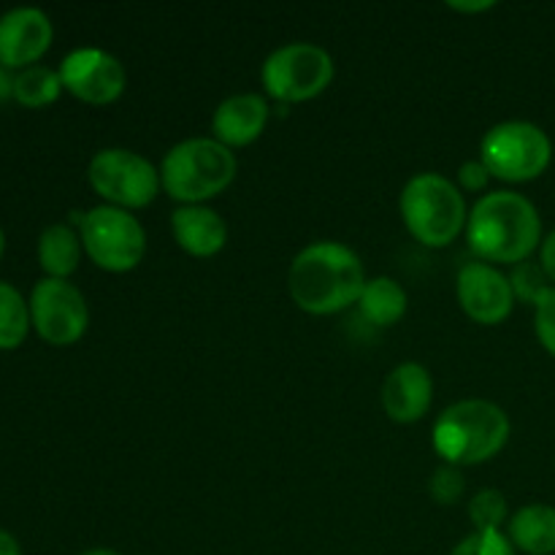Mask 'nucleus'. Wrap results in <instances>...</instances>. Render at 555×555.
<instances>
[{
  "instance_id": "f257e3e1",
  "label": "nucleus",
  "mask_w": 555,
  "mask_h": 555,
  "mask_svg": "<svg viewBox=\"0 0 555 555\" xmlns=\"http://www.w3.org/2000/svg\"><path fill=\"white\" fill-rule=\"evenodd\" d=\"M464 233L477 260L491 266H518L531 260L545 238L537 206L515 190L480 195L469 209Z\"/></svg>"
},
{
  "instance_id": "f03ea898",
  "label": "nucleus",
  "mask_w": 555,
  "mask_h": 555,
  "mask_svg": "<svg viewBox=\"0 0 555 555\" xmlns=\"http://www.w3.org/2000/svg\"><path fill=\"white\" fill-rule=\"evenodd\" d=\"M366 269L350 247L339 242H314L293 258L287 271V291L301 312L328 318L358 307Z\"/></svg>"
},
{
  "instance_id": "7ed1b4c3",
  "label": "nucleus",
  "mask_w": 555,
  "mask_h": 555,
  "mask_svg": "<svg viewBox=\"0 0 555 555\" xmlns=\"http://www.w3.org/2000/svg\"><path fill=\"white\" fill-rule=\"evenodd\" d=\"M509 417L488 399H464L450 404L434 423L431 442L450 466H477L496 459L509 442Z\"/></svg>"
},
{
  "instance_id": "20e7f679",
  "label": "nucleus",
  "mask_w": 555,
  "mask_h": 555,
  "mask_svg": "<svg viewBox=\"0 0 555 555\" xmlns=\"http://www.w3.org/2000/svg\"><path fill=\"white\" fill-rule=\"evenodd\" d=\"M236 171L233 150L217 139H188L163 157L160 184L182 206H204L236 182Z\"/></svg>"
},
{
  "instance_id": "39448f33",
  "label": "nucleus",
  "mask_w": 555,
  "mask_h": 555,
  "mask_svg": "<svg viewBox=\"0 0 555 555\" xmlns=\"http://www.w3.org/2000/svg\"><path fill=\"white\" fill-rule=\"evenodd\" d=\"M399 211L412 238L431 249L450 247L466 231L469 220L466 198L459 184L437 171L417 173L404 184Z\"/></svg>"
},
{
  "instance_id": "423d86ee",
  "label": "nucleus",
  "mask_w": 555,
  "mask_h": 555,
  "mask_svg": "<svg viewBox=\"0 0 555 555\" xmlns=\"http://www.w3.org/2000/svg\"><path fill=\"white\" fill-rule=\"evenodd\" d=\"M480 160L493 179L509 184L534 182L553 160V141L529 119H507L482 135Z\"/></svg>"
},
{
  "instance_id": "0eeeda50",
  "label": "nucleus",
  "mask_w": 555,
  "mask_h": 555,
  "mask_svg": "<svg viewBox=\"0 0 555 555\" xmlns=\"http://www.w3.org/2000/svg\"><path fill=\"white\" fill-rule=\"evenodd\" d=\"M85 255L108 274H128L144 260L146 233L133 211L117 206H95L79 220Z\"/></svg>"
},
{
  "instance_id": "6e6552de",
  "label": "nucleus",
  "mask_w": 555,
  "mask_h": 555,
  "mask_svg": "<svg viewBox=\"0 0 555 555\" xmlns=\"http://www.w3.org/2000/svg\"><path fill=\"white\" fill-rule=\"evenodd\" d=\"M87 182L106 201V206L135 211L150 206L163 190L160 168L152 166L144 155L122 146H108L92 155L87 166Z\"/></svg>"
},
{
  "instance_id": "1a4fd4ad",
  "label": "nucleus",
  "mask_w": 555,
  "mask_h": 555,
  "mask_svg": "<svg viewBox=\"0 0 555 555\" xmlns=\"http://www.w3.org/2000/svg\"><path fill=\"white\" fill-rule=\"evenodd\" d=\"M260 81L266 95L280 103L312 101L323 95L334 81V60L318 43H285L266 57Z\"/></svg>"
},
{
  "instance_id": "9d476101",
  "label": "nucleus",
  "mask_w": 555,
  "mask_h": 555,
  "mask_svg": "<svg viewBox=\"0 0 555 555\" xmlns=\"http://www.w3.org/2000/svg\"><path fill=\"white\" fill-rule=\"evenodd\" d=\"M33 331L52 347H70L90 328V307L68 280L43 276L30 293Z\"/></svg>"
},
{
  "instance_id": "9b49d317",
  "label": "nucleus",
  "mask_w": 555,
  "mask_h": 555,
  "mask_svg": "<svg viewBox=\"0 0 555 555\" xmlns=\"http://www.w3.org/2000/svg\"><path fill=\"white\" fill-rule=\"evenodd\" d=\"M63 90L87 106H108L119 101L128 85L125 65L114 54L95 47L74 49L60 63Z\"/></svg>"
},
{
  "instance_id": "f8f14e48",
  "label": "nucleus",
  "mask_w": 555,
  "mask_h": 555,
  "mask_svg": "<svg viewBox=\"0 0 555 555\" xmlns=\"http://www.w3.org/2000/svg\"><path fill=\"white\" fill-rule=\"evenodd\" d=\"M455 296L466 318L477 325H499L513 314L515 293L509 276L502 274L496 266L472 260L461 266L455 280Z\"/></svg>"
},
{
  "instance_id": "ddd939ff",
  "label": "nucleus",
  "mask_w": 555,
  "mask_h": 555,
  "mask_svg": "<svg viewBox=\"0 0 555 555\" xmlns=\"http://www.w3.org/2000/svg\"><path fill=\"white\" fill-rule=\"evenodd\" d=\"M54 38L52 20L41 9H11L0 16V65L9 70H25L38 65Z\"/></svg>"
},
{
  "instance_id": "4468645a",
  "label": "nucleus",
  "mask_w": 555,
  "mask_h": 555,
  "mask_svg": "<svg viewBox=\"0 0 555 555\" xmlns=\"http://www.w3.org/2000/svg\"><path fill=\"white\" fill-rule=\"evenodd\" d=\"M434 401V379L428 369L417 361H404L385 377L379 390L383 412L393 423L410 426L426 417Z\"/></svg>"
},
{
  "instance_id": "2eb2a0df",
  "label": "nucleus",
  "mask_w": 555,
  "mask_h": 555,
  "mask_svg": "<svg viewBox=\"0 0 555 555\" xmlns=\"http://www.w3.org/2000/svg\"><path fill=\"white\" fill-rule=\"evenodd\" d=\"M269 101L258 92H238L225 98L211 117V139L228 150H242L258 141L269 125Z\"/></svg>"
},
{
  "instance_id": "dca6fc26",
  "label": "nucleus",
  "mask_w": 555,
  "mask_h": 555,
  "mask_svg": "<svg viewBox=\"0 0 555 555\" xmlns=\"http://www.w3.org/2000/svg\"><path fill=\"white\" fill-rule=\"evenodd\" d=\"M171 233L190 258H215L228 244V225L209 206H179L171 215Z\"/></svg>"
},
{
  "instance_id": "f3484780",
  "label": "nucleus",
  "mask_w": 555,
  "mask_h": 555,
  "mask_svg": "<svg viewBox=\"0 0 555 555\" xmlns=\"http://www.w3.org/2000/svg\"><path fill=\"white\" fill-rule=\"evenodd\" d=\"M507 537L515 551L526 555L555 553V507L551 504H526L509 515Z\"/></svg>"
},
{
  "instance_id": "a211bd4d",
  "label": "nucleus",
  "mask_w": 555,
  "mask_h": 555,
  "mask_svg": "<svg viewBox=\"0 0 555 555\" xmlns=\"http://www.w3.org/2000/svg\"><path fill=\"white\" fill-rule=\"evenodd\" d=\"M81 253L85 247H81L79 231L65 222L43 228V233L38 236V266L49 280H68L79 269Z\"/></svg>"
},
{
  "instance_id": "6ab92c4d",
  "label": "nucleus",
  "mask_w": 555,
  "mask_h": 555,
  "mask_svg": "<svg viewBox=\"0 0 555 555\" xmlns=\"http://www.w3.org/2000/svg\"><path fill=\"white\" fill-rule=\"evenodd\" d=\"M358 309L372 325L390 328V325L404 320L406 309H410V296L393 276H374L363 287L361 298H358Z\"/></svg>"
},
{
  "instance_id": "aec40b11",
  "label": "nucleus",
  "mask_w": 555,
  "mask_h": 555,
  "mask_svg": "<svg viewBox=\"0 0 555 555\" xmlns=\"http://www.w3.org/2000/svg\"><path fill=\"white\" fill-rule=\"evenodd\" d=\"M30 328V301L11 282H0V350L11 352L25 345Z\"/></svg>"
},
{
  "instance_id": "412c9836",
  "label": "nucleus",
  "mask_w": 555,
  "mask_h": 555,
  "mask_svg": "<svg viewBox=\"0 0 555 555\" xmlns=\"http://www.w3.org/2000/svg\"><path fill=\"white\" fill-rule=\"evenodd\" d=\"M63 95V79L60 70L47 65H30L25 70H16L14 79V101L25 108H47Z\"/></svg>"
},
{
  "instance_id": "4be33fe9",
  "label": "nucleus",
  "mask_w": 555,
  "mask_h": 555,
  "mask_svg": "<svg viewBox=\"0 0 555 555\" xmlns=\"http://www.w3.org/2000/svg\"><path fill=\"white\" fill-rule=\"evenodd\" d=\"M469 520L475 531H502L504 524H509L507 496L496 488H482L469 499Z\"/></svg>"
},
{
  "instance_id": "5701e85b",
  "label": "nucleus",
  "mask_w": 555,
  "mask_h": 555,
  "mask_svg": "<svg viewBox=\"0 0 555 555\" xmlns=\"http://www.w3.org/2000/svg\"><path fill=\"white\" fill-rule=\"evenodd\" d=\"M509 285H513V293H515V301H524V304H531V307H537V304L542 301V298L547 296V291H551V280H547V274L542 271L540 260H524V263L513 266V274H509Z\"/></svg>"
},
{
  "instance_id": "b1692460",
  "label": "nucleus",
  "mask_w": 555,
  "mask_h": 555,
  "mask_svg": "<svg viewBox=\"0 0 555 555\" xmlns=\"http://www.w3.org/2000/svg\"><path fill=\"white\" fill-rule=\"evenodd\" d=\"M428 493L437 504L450 507V504H459L466 493V477L459 466L442 464L428 480Z\"/></svg>"
},
{
  "instance_id": "393cba45",
  "label": "nucleus",
  "mask_w": 555,
  "mask_h": 555,
  "mask_svg": "<svg viewBox=\"0 0 555 555\" xmlns=\"http://www.w3.org/2000/svg\"><path fill=\"white\" fill-rule=\"evenodd\" d=\"M450 555H515V547L504 531H472Z\"/></svg>"
},
{
  "instance_id": "a878e982",
  "label": "nucleus",
  "mask_w": 555,
  "mask_h": 555,
  "mask_svg": "<svg viewBox=\"0 0 555 555\" xmlns=\"http://www.w3.org/2000/svg\"><path fill=\"white\" fill-rule=\"evenodd\" d=\"M534 331L540 345L555 358V287L534 307Z\"/></svg>"
},
{
  "instance_id": "bb28decb",
  "label": "nucleus",
  "mask_w": 555,
  "mask_h": 555,
  "mask_svg": "<svg viewBox=\"0 0 555 555\" xmlns=\"http://www.w3.org/2000/svg\"><path fill=\"white\" fill-rule=\"evenodd\" d=\"M491 171L486 168L482 160H466L464 166L459 168V190L461 193H482L491 182Z\"/></svg>"
},
{
  "instance_id": "cd10ccee",
  "label": "nucleus",
  "mask_w": 555,
  "mask_h": 555,
  "mask_svg": "<svg viewBox=\"0 0 555 555\" xmlns=\"http://www.w3.org/2000/svg\"><path fill=\"white\" fill-rule=\"evenodd\" d=\"M540 266L542 271L547 274V280H551V285L555 287V231L547 233L545 238H542L540 244Z\"/></svg>"
},
{
  "instance_id": "c85d7f7f",
  "label": "nucleus",
  "mask_w": 555,
  "mask_h": 555,
  "mask_svg": "<svg viewBox=\"0 0 555 555\" xmlns=\"http://www.w3.org/2000/svg\"><path fill=\"white\" fill-rule=\"evenodd\" d=\"M14 79H16L14 70H9L5 65H0V103L14 101Z\"/></svg>"
},
{
  "instance_id": "c756f323",
  "label": "nucleus",
  "mask_w": 555,
  "mask_h": 555,
  "mask_svg": "<svg viewBox=\"0 0 555 555\" xmlns=\"http://www.w3.org/2000/svg\"><path fill=\"white\" fill-rule=\"evenodd\" d=\"M493 5L491 0H482V3H448L450 11H461V14H480V11H491Z\"/></svg>"
},
{
  "instance_id": "7c9ffc66",
  "label": "nucleus",
  "mask_w": 555,
  "mask_h": 555,
  "mask_svg": "<svg viewBox=\"0 0 555 555\" xmlns=\"http://www.w3.org/2000/svg\"><path fill=\"white\" fill-rule=\"evenodd\" d=\"M0 555H22L16 537L9 534V531H3V529H0Z\"/></svg>"
},
{
  "instance_id": "2f4dec72",
  "label": "nucleus",
  "mask_w": 555,
  "mask_h": 555,
  "mask_svg": "<svg viewBox=\"0 0 555 555\" xmlns=\"http://www.w3.org/2000/svg\"><path fill=\"white\" fill-rule=\"evenodd\" d=\"M81 555H122V553L108 551V547H95V551H87V553H81Z\"/></svg>"
},
{
  "instance_id": "473e14b6",
  "label": "nucleus",
  "mask_w": 555,
  "mask_h": 555,
  "mask_svg": "<svg viewBox=\"0 0 555 555\" xmlns=\"http://www.w3.org/2000/svg\"><path fill=\"white\" fill-rule=\"evenodd\" d=\"M3 253H5V233L3 228H0V258H3Z\"/></svg>"
}]
</instances>
